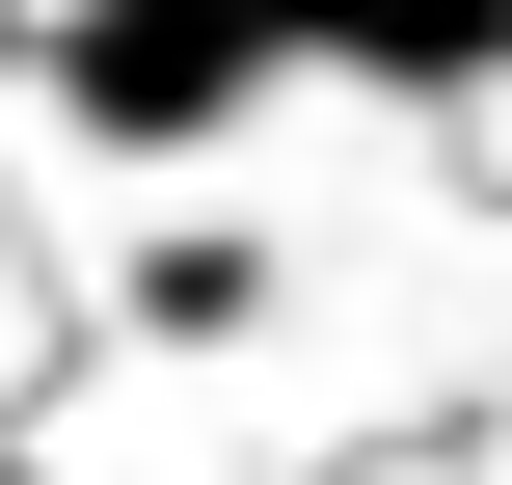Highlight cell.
<instances>
[{
    "label": "cell",
    "instance_id": "obj_1",
    "mask_svg": "<svg viewBox=\"0 0 512 485\" xmlns=\"http://www.w3.org/2000/svg\"><path fill=\"white\" fill-rule=\"evenodd\" d=\"M297 81V0H54V108L108 135V162H189V135H243Z\"/></svg>",
    "mask_w": 512,
    "mask_h": 485
},
{
    "label": "cell",
    "instance_id": "obj_2",
    "mask_svg": "<svg viewBox=\"0 0 512 485\" xmlns=\"http://www.w3.org/2000/svg\"><path fill=\"white\" fill-rule=\"evenodd\" d=\"M297 54H324V81H405V108H459V81H512V0H297Z\"/></svg>",
    "mask_w": 512,
    "mask_h": 485
},
{
    "label": "cell",
    "instance_id": "obj_3",
    "mask_svg": "<svg viewBox=\"0 0 512 485\" xmlns=\"http://www.w3.org/2000/svg\"><path fill=\"white\" fill-rule=\"evenodd\" d=\"M243 297H270V243H216V216H189V243H135V324H189V351H216Z\"/></svg>",
    "mask_w": 512,
    "mask_h": 485
},
{
    "label": "cell",
    "instance_id": "obj_4",
    "mask_svg": "<svg viewBox=\"0 0 512 485\" xmlns=\"http://www.w3.org/2000/svg\"><path fill=\"white\" fill-rule=\"evenodd\" d=\"M0 54H27V0H0Z\"/></svg>",
    "mask_w": 512,
    "mask_h": 485
},
{
    "label": "cell",
    "instance_id": "obj_5",
    "mask_svg": "<svg viewBox=\"0 0 512 485\" xmlns=\"http://www.w3.org/2000/svg\"><path fill=\"white\" fill-rule=\"evenodd\" d=\"M0 485H27V459H0Z\"/></svg>",
    "mask_w": 512,
    "mask_h": 485
}]
</instances>
